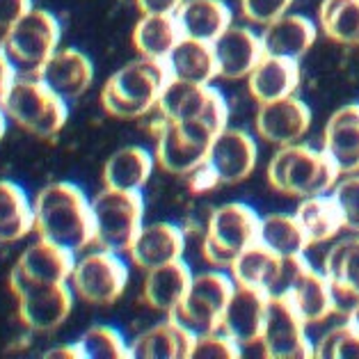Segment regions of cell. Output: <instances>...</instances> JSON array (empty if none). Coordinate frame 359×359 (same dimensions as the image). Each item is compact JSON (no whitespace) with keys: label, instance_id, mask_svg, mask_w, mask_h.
Here are the masks:
<instances>
[{"label":"cell","instance_id":"obj_1","mask_svg":"<svg viewBox=\"0 0 359 359\" xmlns=\"http://www.w3.org/2000/svg\"><path fill=\"white\" fill-rule=\"evenodd\" d=\"M32 213L34 231L43 241L72 250L74 254L94 243L92 204L74 183L60 181L43 186L32 201Z\"/></svg>","mask_w":359,"mask_h":359},{"label":"cell","instance_id":"obj_2","mask_svg":"<svg viewBox=\"0 0 359 359\" xmlns=\"http://www.w3.org/2000/svg\"><path fill=\"white\" fill-rule=\"evenodd\" d=\"M165 60L137 57L112 74L101 90V106L117 119H137L158 106V99L170 83Z\"/></svg>","mask_w":359,"mask_h":359},{"label":"cell","instance_id":"obj_3","mask_svg":"<svg viewBox=\"0 0 359 359\" xmlns=\"http://www.w3.org/2000/svg\"><path fill=\"white\" fill-rule=\"evenodd\" d=\"M266 177L273 190L286 197L306 199L327 195L337 186L341 174L323 151L295 142L277 147L268 163Z\"/></svg>","mask_w":359,"mask_h":359},{"label":"cell","instance_id":"obj_4","mask_svg":"<svg viewBox=\"0 0 359 359\" xmlns=\"http://www.w3.org/2000/svg\"><path fill=\"white\" fill-rule=\"evenodd\" d=\"M7 119L41 140L55 137L65 128L69 106L55 92H50L39 78L16 76L3 101Z\"/></svg>","mask_w":359,"mask_h":359},{"label":"cell","instance_id":"obj_5","mask_svg":"<svg viewBox=\"0 0 359 359\" xmlns=\"http://www.w3.org/2000/svg\"><path fill=\"white\" fill-rule=\"evenodd\" d=\"M60 21L46 10H32L5 30L0 48L14 67L16 76L37 78L43 65L60 46Z\"/></svg>","mask_w":359,"mask_h":359},{"label":"cell","instance_id":"obj_6","mask_svg":"<svg viewBox=\"0 0 359 359\" xmlns=\"http://www.w3.org/2000/svg\"><path fill=\"white\" fill-rule=\"evenodd\" d=\"M94 243L101 250L128 254L144 220V199L140 190L103 188L92 201Z\"/></svg>","mask_w":359,"mask_h":359},{"label":"cell","instance_id":"obj_7","mask_svg":"<svg viewBox=\"0 0 359 359\" xmlns=\"http://www.w3.org/2000/svg\"><path fill=\"white\" fill-rule=\"evenodd\" d=\"M259 224L261 217L257 211L241 201L213 208L208 215L206 238L201 245L204 259L215 268H229L243 250L259 243Z\"/></svg>","mask_w":359,"mask_h":359},{"label":"cell","instance_id":"obj_8","mask_svg":"<svg viewBox=\"0 0 359 359\" xmlns=\"http://www.w3.org/2000/svg\"><path fill=\"white\" fill-rule=\"evenodd\" d=\"M236 291L231 275L222 270H206V273L192 275V282L186 297L172 313L183 327L195 337L220 332L222 313Z\"/></svg>","mask_w":359,"mask_h":359},{"label":"cell","instance_id":"obj_9","mask_svg":"<svg viewBox=\"0 0 359 359\" xmlns=\"http://www.w3.org/2000/svg\"><path fill=\"white\" fill-rule=\"evenodd\" d=\"M156 110L161 112L163 119L181 121V124L195 121L211 130L213 135L226 128V121H229V106L215 87L177 81V78H170V83L165 85Z\"/></svg>","mask_w":359,"mask_h":359},{"label":"cell","instance_id":"obj_10","mask_svg":"<svg viewBox=\"0 0 359 359\" xmlns=\"http://www.w3.org/2000/svg\"><path fill=\"white\" fill-rule=\"evenodd\" d=\"M213 133L195 121H170L163 119L156 126V165L174 177H188L206 161Z\"/></svg>","mask_w":359,"mask_h":359},{"label":"cell","instance_id":"obj_11","mask_svg":"<svg viewBox=\"0 0 359 359\" xmlns=\"http://www.w3.org/2000/svg\"><path fill=\"white\" fill-rule=\"evenodd\" d=\"M69 282H72L74 295L81 300L96 306H108L124 295L128 284V266L115 252H90L74 264Z\"/></svg>","mask_w":359,"mask_h":359},{"label":"cell","instance_id":"obj_12","mask_svg":"<svg viewBox=\"0 0 359 359\" xmlns=\"http://www.w3.org/2000/svg\"><path fill=\"white\" fill-rule=\"evenodd\" d=\"M10 286L19 302V318L32 332L57 330L74 309V291L67 284L30 282L12 273Z\"/></svg>","mask_w":359,"mask_h":359},{"label":"cell","instance_id":"obj_13","mask_svg":"<svg viewBox=\"0 0 359 359\" xmlns=\"http://www.w3.org/2000/svg\"><path fill=\"white\" fill-rule=\"evenodd\" d=\"M304 320L286 295H268L261 348L268 359H309L313 346L306 339Z\"/></svg>","mask_w":359,"mask_h":359},{"label":"cell","instance_id":"obj_14","mask_svg":"<svg viewBox=\"0 0 359 359\" xmlns=\"http://www.w3.org/2000/svg\"><path fill=\"white\" fill-rule=\"evenodd\" d=\"M259 161L254 137L241 128H222L208 147L206 163L220 179V186H236L252 177Z\"/></svg>","mask_w":359,"mask_h":359},{"label":"cell","instance_id":"obj_15","mask_svg":"<svg viewBox=\"0 0 359 359\" xmlns=\"http://www.w3.org/2000/svg\"><path fill=\"white\" fill-rule=\"evenodd\" d=\"M254 126H257V135L268 144H295L311 128V110L295 94L284 96V99L261 103Z\"/></svg>","mask_w":359,"mask_h":359},{"label":"cell","instance_id":"obj_16","mask_svg":"<svg viewBox=\"0 0 359 359\" xmlns=\"http://www.w3.org/2000/svg\"><path fill=\"white\" fill-rule=\"evenodd\" d=\"M266 304L268 295L264 291L236 284V291L222 313L220 332L236 341L241 348L259 344L261 334H264Z\"/></svg>","mask_w":359,"mask_h":359},{"label":"cell","instance_id":"obj_17","mask_svg":"<svg viewBox=\"0 0 359 359\" xmlns=\"http://www.w3.org/2000/svg\"><path fill=\"white\" fill-rule=\"evenodd\" d=\"M213 53L217 65V78L224 81H243L252 74V69L264 57V43L259 34H254L245 25H229L220 37L213 41Z\"/></svg>","mask_w":359,"mask_h":359},{"label":"cell","instance_id":"obj_18","mask_svg":"<svg viewBox=\"0 0 359 359\" xmlns=\"http://www.w3.org/2000/svg\"><path fill=\"white\" fill-rule=\"evenodd\" d=\"M39 81L55 92L60 99L76 101L90 90L94 83V67L90 57L76 48H57L43 69L39 72Z\"/></svg>","mask_w":359,"mask_h":359},{"label":"cell","instance_id":"obj_19","mask_svg":"<svg viewBox=\"0 0 359 359\" xmlns=\"http://www.w3.org/2000/svg\"><path fill=\"white\" fill-rule=\"evenodd\" d=\"M186 252V233L181 226L170 222H154L140 229L135 243L130 245L128 257L140 270H154L183 259Z\"/></svg>","mask_w":359,"mask_h":359},{"label":"cell","instance_id":"obj_20","mask_svg":"<svg viewBox=\"0 0 359 359\" xmlns=\"http://www.w3.org/2000/svg\"><path fill=\"white\" fill-rule=\"evenodd\" d=\"M323 154L339 174L359 172V103L332 112L323 130Z\"/></svg>","mask_w":359,"mask_h":359},{"label":"cell","instance_id":"obj_21","mask_svg":"<svg viewBox=\"0 0 359 359\" xmlns=\"http://www.w3.org/2000/svg\"><path fill=\"white\" fill-rule=\"evenodd\" d=\"M74 264L76 259L72 250L39 238L37 243H32L23 250L12 273L23 279H30V282L67 284L69 277H72Z\"/></svg>","mask_w":359,"mask_h":359},{"label":"cell","instance_id":"obj_22","mask_svg":"<svg viewBox=\"0 0 359 359\" xmlns=\"http://www.w3.org/2000/svg\"><path fill=\"white\" fill-rule=\"evenodd\" d=\"M264 43V53L286 60H300L309 53L316 43L318 30L313 21H309L302 14H284L277 21L268 23L264 32L259 34Z\"/></svg>","mask_w":359,"mask_h":359},{"label":"cell","instance_id":"obj_23","mask_svg":"<svg viewBox=\"0 0 359 359\" xmlns=\"http://www.w3.org/2000/svg\"><path fill=\"white\" fill-rule=\"evenodd\" d=\"M323 275L334 293L337 311H346L359 300V236L332 245Z\"/></svg>","mask_w":359,"mask_h":359},{"label":"cell","instance_id":"obj_24","mask_svg":"<svg viewBox=\"0 0 359 359\" xmlns=\"http://www.w3.org/2000/svg\"><path fill=\"white\" fill-rule=\"evenodd\" d=\"M195 348V334L177 318L156 323L130 344V357L135 359H190Z\"/></svg>","mask_w":359,"mask_h":359},{"label":"cell","instance_id":"obj_25","mask_svg":"<svg viewBox=\"0 0 359 359\" xmlns=\"http://www.w3.org/2000/svg\"><path fill=\"white\" fill-rule=\"evenodd\" d=\"M297 87H300V65L286 57L264 55L248 76V90L259 106L293 96Z\"/></svg>","mask_w":359,"mask_h":359},{"label":"cell","instance_id":"obj_26","mask_svg":"<svg viewBox=\"0 0 359 359\" xmlns=\"http://www.w3.org/2000/svg\"><path fill=\"white\" fill-rule=\"evenodd\" d=\"M286 297L295 306V311L300 313L304 325H318L337 311L334 293H332L327 277L313 270L309 264L297 275Z\"/></svg>","mask_w":359,"mask_h":359},{"label":"cell","instance_id":"obj_27","mask_svg":"<svg viewBox=\"0 0 359 359\" xmlns=\"http://www.w3.org/2000/svg\"><path fill=\"white\" fill-rule=\"evenodd\" d=\"M192 282L190 266L183 259L172 261L168 266L149 270L144 277L142 286V297L151 309L161 313H172L177 311V306L186 297L188 288Z\"/></svg>","mask_w":359,"mask_h":359},{"label":"cell","instance_id":"obj_28","mask_svg":"<svg viewBox=\"0 0 359 359\" xmlns=\"http://www.w3.org/2000/svg\"><path fill=\"white\" fill-rule=\"evenodd\" d=\"M183 37L213 43L231 25V10L222 0H183L177 12Z\"/></svg>","mask_w":359,"mask_h":359},{"label":"cell","instance_id":"obj_29","mask_svg":"<svg viewBox=\"0 0 359 359\" xmlns=\"http://www.w3.org/2000/svg\"><path fill=\"white\" fill-rule=\"evenodd\" d=\"M168 69L170 76L177 81H188L197 85H211V81L217 78V65L213 43L181 37V41L172 48L168 55Z\"/></svg>","mask_w":359,"mask_h":359},{"label":"cell","instance_id":"obj_30","mask_svg":"<svg viewBox=\"0 0 359 359\" xmlns=\"http://www.w3.org/2000/svg\"><path fill=\"white\" fill-rule=\"evenodd\" d=\"M156 158L142 147H124L112 154L103 168V186L115 190H140L151 179Z\"/></svg>","mask_w":359,"mask_h":359},{"label":"cell","instance_id":"obj_31","mask_svg":"<svg viewBox=\"0 0 359 359\" xmlns=\"http://www.w3.org/2000/svg\"><path fill=\"white\" fill-rule=\"evenodd\" d=\"M279 268H282V257H277L261 243H254L231 261L229 275L238 286L259 288L270 295L279 277Z\"/></svg>","mask_w":359,"mask_h":359},{"label":"cell","instance_id":"obj_32","mask_svg":"<svg viewBox=\"0 0 359 359\" xmlns=\"http://www.w3.org/2000/svg\"><path fill=\"white\" fill-rule=\"evenodd\" d=\"M181 37L183 34L174 14H142L133 28V48L140 57L168 60Z\"/></svg>","mask_w":359,"mask_h":359},{"label":"cell","instance_id":"obj_33","mask_svg":"<svg viewBox=\"0 0 359 359\" xmlns=\"http://www.w3.org/2000/svg\"><path fill=\"white\" fill-rule=\"evenodd\" d=\"M34 231V213L28 195L12 181H0V245L23 241Z\"/></svg>","mask_w":359,"mask_h":359},{"label":"cell","instance_id":"obj_34","mask_svg":"<svg viewBox=\"0 0 359 359\" xmlns=\"http://www.w3.org/2000/svg\"><path fill=\"white\" fill-rule=\"evenodd\" d=\"M295 217H297V222H300L309 245L330 243L332 238H337L341 229H344V222H341L334 199L327 195L302 199L300 204H297Z\"/></svg>","mask_w":359,"mask_h":359},{"label":"cell","instance_id":"obj_35","mask_svg":"<svg viewBox=\"0 0 359 359\" xmlns=\"http://www.w3.org/2000/svg\"><path fill=\"white\" fill-rule=\"evenodd\" d=\"M259 243L275 252L277 257H302L304 250L309 248V241L297 217L288 213H270L261 217Z\"/></svg>","mask_w":359,"mask_h":359},{"label":"cell","instance_id":"obj_36","mask_svg":"<svg viewBox=\"0 0 359 359\" xmlns=\"http://www.w3.org/2000/svg\"><path fill=\"white\" fill-rule=\"evenodd\" d=\"M318 25L330 41L359 48V0H323Z\"/></svg>","mask_w":359,"mask_h":359},{"label":"cell","instance_id":"obj_37","mask_svg":"<svg viewBox=\"0 0 359 359\" xmlns=\"http://www.w3.org/2000/svg\"><path fill=\"white\" fill-rule=\"evenodd\" d=\"M81 348L85 359H128L130 346L124 341L115 327L110 325H92L81 337Z\"/></svg>","mask_w":359,"mask_h":359},{"label":"cell","instance_id":"obj_38","mask_svg":"<svg viewBox=\"0 0 359 359\" xmlns=\"http://www.w3.org/2000/svg\"><path fill=\"white\" fill-rule=\"evenodd\" d=\"M313 357L318 359H359V332L346 323L325 332L313 346Z\"/></svg>","mask_w":359,"mask_h":359},{"label":"cell","instance_id":"obj_39","mask_svg":"<svg viewBox=\"0 0 359 359\" xmlns=\"http://www.w3.org/2000/svg\"><path fill=\"white\" fill-rule=\"evenodd\" d=\"M332 199L339 208L344 229L359 236V172L344 174L332 188Z\"/></svg>","mask_w":359,"mask_h":359},{"label":"cell","instance_id":"obj_40","mask_svg":"<svg viewBox=\"0 0 359 359\" xmlns=\"http://www.w3.org/2000/svg\"><path fill=\"white\" fill-rule=\"evenodd\" d=\"M241 346L231 341L222 332H213V334L195 337V348H192L190 359H238Z\"/></svg>","mask_w":359,"mask_h":359},{"label":"cell","instance_id":"obj_41","mask_svg":"<svg viewBox=\"0 0 359 359\" xmlns=\"http://www.w3.org/2000/svg\"><path fill=\"white\" fill-rule=\"evenodd\" d=\"M293 0H241V14L252 25L266 28L268 23L277 21L279 16L288 14Z\"/></svg>","mask_w":359,"mask_h":359},{"label":"cell","instance_id":"obj_42","mask_svg":"<svg viewBox=\"0 0 359 359\" xmlns=\"http://www.w3.org/2000/svg\"><path fill=\"white\" fill-rule=\"evenodd\" d=\"M188 183V190L195 192V195H201V192H208V190H215L220 186V179H217V174L213 172V168L208 165L206 161L199 165V168L192 170L188 177H183Z\"/></svg>","mask_w":359,"mask_h":359},{"label":"cell","instance_id":"obj_43","mask_svg":"<svg viewBox=\"0 0 359 359\" xmlns=\"http://www.w3.org/2000/svg\"><path fill=\"white\" fill-rule=\"evenodd\" d=\"M32 10V0H0V30H10Z\"/></svg>","mask_w":359,"mask_h":359},{"label":"cell","instance_id":"obj_44","mask_svg":"<svg viewBox=\"0 0 359 359\" xmlns=\"http://www.w3.org/2000/svg\"><path fill=\"white\" fill-rule=\"evenodd\" d=\"M183 0H135L137 10L142 14H174Z\"/></svg>","mask_w":359,"mask_h":359},{"label":"cell","instance_id":"obj_45","mask_svg":"<svg viewBox=\"0 0 359 359\" xmlns=\"http://www.w3.org/2000/svg\"><path fill=\"white\" fill-rule=\"evenodd\" d=\"M16 81V72L14 67L10 65V60L3 53V48H0V106H3L7 92H10L12 83Z\"/></svg>","mask_w":359,"mask_h":359},{"label":"cell","instance_id":"obj_46","mask_svg":"<svg viewBox=\"0 0 359 359\" xmlns=\"http://www.w3.org/2000/svg\"><path fill=\"white\" fill-rule=\"evenodd\" d=\"M43 357H46V359H85L81 344H72V346H60V348H53V350H48V353L43 355Z\"/></svg>","mask_w":359,"mask_h":359},{"label":"cell","instance_id":"obj_47","mask_svg":"<svg viewBox=\"0 0 359 359\" xmlns=\"http://www.w3.org/2000/svg\"><path fill=\"white\" fill-rule=\"evenodd\" d=\"M348 323L359 332V300L348 309Z\"/></svg>","mask_w":359,"mask_h":359},{"label":"cell","instance_id":"obj_48","mask_svg":"<svg viewBox=\"0 0 359 359\" xmlns=\"http://www.w3.org/2000/svg\"><path fill=\"white\" fill-rule=\"evenodd\" d=\"M5 130H7V115H5L3 106H0V140L5 137Z\"/></svg>","mask_w":359,"mask_h":359}]
</instances>
